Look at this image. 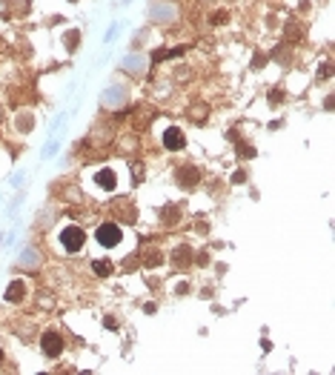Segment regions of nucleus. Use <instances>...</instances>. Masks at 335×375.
Listing matches in <instances>:
<instances>
[{"mask_svg": "<svg viewBox=\"0 0 335 375\" xmlns=\"http://www.w3.org/2000/svg\"><path fill=\"white\" fill-rule=\"evenodd\" d=\"M163 146H166L169 152H178V149L187 146V135H183L178 126H169L166 132H163Z\"/></svg>", "mask_w": 335, "mask_h": 375, "instance_id": "20e7f679", "label": "nucleus"}, {"mask_svg": "<svg viewBox=\"0 0 335 375\" xmlns=\"http://www.w3.org/2000/svg\"><path fill=\"white\" fill-rule=\"evenodd\" d=\"M92 269H95V275H109V272H112V264H109V261H95Z\"/></svg>", "mask_w": 335, "mask_h": 375, "instance_id": "6e6552de", "label": "nucleus"}, {"mask_svg": "<svg viewBox=\"0 0 335 375\" xmlns=\"http://www.w3.org/2000/svg\"><path fill=\"white\" fill-rule=\"evenodd\" d=\"M141 66H143L141 58H129V61H123V69H126V72H141Z\"/></svg>", "mask_w": 335, "mask_h": 375, "instance_id": "1a4fd4ad", "label": "nucleus"}, {"mask_svg": "<svg viewBox=\"0 0 335 375\" xmlns=\"http://www.w3.org/2000/svg\"><path fill=\"white\" fill-rule=\"evenodd\" d=\"M95 183H98V189H103V192H112L115 186H118V172L115 169H101V172L95 175Z\"/></svg>", "mask_w": 335, "mask_h": 375, "instance_id": "39448f33", "label": "nucleus"}, {"mask_svg": "<svg viewBox=\"0 0 335 375\" xmlns=\"http://www.w3.org/2000/svg\"><path fill=\"white\" fill-rule=\"evenodd\" d=\"M181 178L187 181L183 186H195V183H198V172H195L192 166H183V169H181Z\"/></svg>", "mask_w": 335, "mask_h": 375, "instance_id": "0eeeda50", "label": "nucleus"}, {"mask_svg": "<svg viewBox=\"0 0 335 375\" xmlns=\"http://www.w3.org/2000/svg\"><path fill=\"white\" fill-rule=\"evenodd\" d=\"M86 243V232H83L81 227H63L61 229V247H63V252H69V255H75V252H81V247Z\"/></svg>", "mask_w": 335, "mask_h": 375, "instance_id": "f257e3e1", "label": "nucleus"}, {"mask_svg": "<svg viewBox=\"0 0 335 375\" xmlns=\"http://www.w3.org/2000/svg\"><path fill=\"white\" fill-rule=\"evenodd\" d=\"M95 235H98V243H101L103 249H115L118 243L123 241V229L118 227L115 221H103L101 227H98V232H95Z\"/></svg>", "mask_w": 335, "mask_h": 375, "instance_id": "f03ea898", "label": "nucleus"}, {"mask_svg": "<svg viewBox=\"0 0 335 375\" xmlns=\"http://www.w3.org/2000/svg\"><path fill=\"white\" fill-rule=\"evenodd\" d=\"M23 295H26V284H23V281H12V284H9V289H6V301L9 304L23 301Z\"/></svg>", "mask_w": 335, "mask_h": 375, "instance_id": "423d86ee", "label": "nucleus"}, {"mask_svg": "<svg viewBox=\"0 0 335 375\" xmlns=\"http://www.w3.org/2000/svg\"><path fill=\"white\" fill-rule=\"evenodd\" d=\"M0 364H3V349H0Z\"/></svg>", "mask_w": 335, "mask_h": 375, "instance_id": "9d476101", "label": "nucleus"}, {"mask_svg": "<svg viewBox=\"0 0 335 375\" xmlns=\"http://www.w3.org/2000/svg\"><path fill=\"white\" fill-rule=\"evenodd\" d=\"M41 349L49 355V358H58V355L63 352V338L58 332H46L41 338Z\"/></svg>", "mask_w": 335, "mask_h": 375, "instance_id": "7ed1b4c3", "label": "nucleus"}]
</instances>
